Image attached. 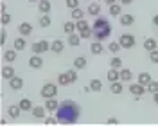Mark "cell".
Segmentation results:
<instances>
[{
	"mask_svg": "<svg viewBox=\"0 0 158 126\" xmlns=\"http://www.w3.org/2000/svg\"><path fill=\"white\" fill-rule=\"evenodd\" d=\"M153 24L158 27V15H155V16H153Z\"/></svg>",
	"mask_w": 158,
	"mask_h": 126,
	"instance_id": "c3c4849f",
	"label": "cell"
},
{
	"mask_svg": "<svg viewBox=\"0 0 158 126\" xmlns=\"http://www.w3.org/2000/svg\"><path fill=\"white\" fill-rule=\"evenodd\" d=\"M110 67H111V68H118V70H120V68H122V59L117 58V56H115V58H111V59H110Z\"/></svg>",
	"mask_w": 158,
	"mask_h": 126,
	"instance_id": "d590c367",
	"label": "cell"
},
{
	"mask_svg": "<svg viewBox=\"0 0 158 126\" xmlns=\"http://www.w3.org/2000/svg\"><path fill=\"white\" fill-rule=\"evenodd\" d=\"M76 25H77L79 36H81L83 40H88V38H92V36H94V29L88 25V22H86L85 18L77 20V22H76Z\"/></svg>",
	"mask_w": 158,
	"mask_h": 126,
	"instance_id": "3957f363",
	"label": "cell"
},
{
	"mask_svg": "<svg viewBox=\"0 0 158 126\" xmlns=\"http://www.w3.org/2000/svg\"><path fill=\"white\" fill-rule=\"evenodd\" d=\"M45 112H47L45 105H43V106L40 105V106L32 108V112H31V114H32V117H34V119H45Z\"/></svg>",
	"mask_w": 158,
	"mask_h": 126,
	"instance_id": "2e32d148",
	"label": "cell"
},
{
	"mask_svg": "<svg viewBox=\"0 0 158 126\" xmlns=\"http://www.w3.org/2000/svg\"><path fill=\"white\" fill-rule=\"evenodd\" d=\"M9 88H13V90H22V88H23V79L20 78V76L11 78L9 79Z\"/></svg>",
	"mask_w": 158,
	"mask_h": 126,
	"instance_id": "4fadbf2b",
	"label": "cell"
},
{
	"mask_svg": "<svg viewBox=\"0 0 158 126\" xmlns=\"http://www.w3.org/2000/svg\"><path fill=\"white\" fill-rule=\"evenodd\" d=\"M108 13H110V16H120L122 15V4H111L108 7Z\"/></svg>",
	"mask_w": 158,
	"mask_h": 126,
	"instance_id": "d6986e66",
	"label": "cell"
},
{
	"mask_svg": "<svg viewBox=\"0 0 158 126\" xmlns=\"http://www.w3.org/2000/svg\"><path fill=\"white\" fill-rule=\"evenodd\" d=\"M151 79H153V78H151V74H149V72H140V74H138V78H137V81H138V83H142V85H146V87H148Z\"/></svg>",
	"mask_w": 158,
	"mask_h": 126,
	"instance_id": "f546056e",
	"label": "cell"
},
{
	"mask_svg": "<svg viewBox=\"0 0 158 126\" xmlns=\"http://www.w3.org/2000/svg\"><path fill=\"white\" fill-rule=\"evenodd\" d=\"M156 36H158V29H156Z\"/></svg>",
	"mask_w": 158,
	"mask_h": 126,
	"instance_id": "f5cc1de1",
	"label": "cell"
},
{
	"mask_svg": "<svg viewBox=\"0 0 158 126\" xmlns=\"http://www.w3.org/2000/svg\"><path fill=\"white\" fill-rule=\"evenodd\" d=\"M63 49H65V41H63V40H54V41L50 43V50H52L54 54L63 52Z\"/></svg>",
	"mask_w": 158,
	"mask_h": 126,
	"instance_id": "9a60e30c",
	"label": "cell"
},
{
	"mask_svg": "<svg viewBox=\"0 0 158 126\" xmlns=\"http://www.w3.org/2000/svg\"><path fill=\"white\" fill-rule=\"evenodd\" d=\"M120 49H122V47H120V43H118V41H111V43L108 45V50L111 52V54H117Z\"/></svg>",
	"mask_w": 158,
	"mask_h": 126,
	"instance_id": "8d00e7d4",
	"label": "cell"
},
{
	"mask_svg": "<svg viewBox=\"0 0 158 126\" xmlns=\"http://www.w3.org/2000/svg\"><path fill=\"white\" fill-rule=\"evenodd\" d=\"M90 88H92V92H101V88H102V81L97 78H94L90 81Z\"/></svg>",
	"mask_w": 158,
	"mask_h": 126,
	"instance_id": "836d02e7",
	"label": "cell"
},
{
	"mask_svg": "<svg viewBox=\"0 0 158 126\" xmlns=\"http://www.w3.org/2000/svg\"><path fill=\"white\" fill-rule=\"evenodd\" d=\"M118 20H120V25H122V27H129V25L135 24V16H133V15H120Z\"/></svg>",
	"mask_w": 158,
	"mask_h": 126,
	"instance_id": "5bb4252c",
	"label": "cell"
},
{
	"mask_svg": "<svg viewBox=\"0 0 158 126\" xmlns=\"http://www.w3.org/2000/svg\"><path fill=\"white\" fill-rule=\"evenodd\" d=\"M67 72H69V76H70V79H72V83H76V81H77V68H72V70H67Z\"/></svg>",
	"mask_w": 158,
	"mask_h": 126,
	"instance_id": "b9f144b4",
	"label": "cell"
},
{
	"mask_svg": "<svg viewBox=\"0 0 158 126\" xmlns=\"http://www.w3.org/2000/svg\"><path fill=\"white\" fill-rule=\"evenodd\" d=\"M63 31H65V33H67V34H72V33H76V31H77V25H76V24H74V22H65V24H63Z\"/></svg>",
	"mask_w": 158,
	"mask_h": 126,
	"instance_id": "d6a6232c",
	"label": "cell"
},
{
	"mask_svg": "<svg viewBox=\"0 0 158 126\" xmlns=\"http://www.w3.org/2000/svg\"><path fill=\"white\" fill-rule=\"evenodd\" d=\"M129 92L133 94V96H144L146 92H148V87L146 85H142V83H133V85H129V88H128Z\"/></svg>",
	"mask_w": 158,
	"mask_h": 126,
	"instance_id": "52a82bcc",
	"label": "cell"
},
{
	"mask_svg": "<svg viewBox=\"0 0 158 126\" xmlns=\"http://www.w3.org/2000/svg\"><path fill=\"white\" fill-rule=\"evenodd\" d=\"M86 58L85 56H77V58L74 59V68H77V70H83V68L86 67Z\"/></svg>",
	"mask_w": 158,
	"mask_h": 126,
	"instance_id": "f1b7e54d",
	"label": "cell"
},
{
	"mask_svg": "<svg viewBox=\"0 0 158 126\" xmlns=\"http://www.w3.org/2000/svg\"><path fill=\"white\" fill-rule=\"evenodd\" d=\"M135 36L133 34H128V33H124V34H120L118 36V43H120V47L122 49H133L135 47Z\"/></svg>",
	"mask_w": 158,
	"mask_h": 126,
	"instance_id": "8992f818",
	"label": "cell"
},
{
	"mask_svg": "<svg viewBox=\"0 0 158 126\" xmlns=\"http://www.w3.org/2000/svg\"><path fill=\"white\" fill-rule=\"evenodd\" d=\"M90 50H92V54H95V56H99V54H102L104 52V45H102V41H94L92 45H90Z\"/></svg>",
	"mask_w": 158,
	"mask_h": 126,
	"instance_id": "ac0fdd59",
	"label": "cell"
},
{
	"mask_svg": "<svg viewBox=\"0 0 158 126\" xmlns=\"http://www.w3.org/2000/svg\"><path fill=\"white\" fill-rule=\"evenodd\" d=\"M79 2L81 0H65V6L72 11V9H76V7H79Z\"/></svg>",
	"mask_w": 158,
	"mask_h": 126,
	"instance_id": "f35d334b",
	"label": "cell"
},
{
	"mask_svg": "<svg viewBox=\"0 0 158 126\" xmlns=\"http://www.w3.org/2000/svg\"><path fill=\"white\" fill-rule=\"evenodd\" d=\"M106 123H108V124H117V123H118V119H115V117H110V119L106 121Z\"/></svg>",
	"mask_w": 158,
	"mask_h": 126,
	"instance_id": "f6af8a7d",
	"label": "cell"
},
{
	"mask_svg": "<svg viewBox=\"0 0 158 126\" xmlns=\"http://www.w3.org/2000/svg\"><path fill=\"white\" fill-rule=\"evenodd\" d=\"M31 50H32V54H43V52L50 50V43L47 41V40H40V41H34V43L31 45Z\"/></svg>",
	"mask_w": 158,
	"mask_h": 126,
	"instance_id": "5b68a950",
	"label": "cell"
},
{
	"mask_svg": "<svg viewBox=\"0 0 158 126\" xmlns=\"http://www.w3.org/2000/svg\"><path fill=\"white\" fill-rule=\"evenodd\" d=\"M50 9H52V4H50L49 0H40L38 2V11L41 15H49Z\"/></svg>",
	"mask_w": 158,
	"mask_h": 126,
	"instance_id": "7c38bea8",
	"label": "cell"
},
{
	"mask_svg": "<svg viewBox=\"0 0 158 126\" xmlns=\"http://www.w3.org/2000/svg\"><path fill=\"white\" fill-rule=\"evenodd\" d=\"M20 108L23 110V112H32V108H34V105H32V101L31 99H27V97H23V99H20Z\"/></svg>",
	"mask_w": 158,
	"mask_h": 126,
	"instance_id": "7402d4cb",
	"label": "cell"
},
{
	"mask_svg": "<svg viewBox=\"0 0 158 126\" xmlns=\"http://www.w3.org/2000/svg\"><path fill=\"white\" fill-rule=\"evenodd\" d=\"M92 29H94V38L97 41H104V40H108L111 36V24H110V20L106 16L99 15L95 22H94V25H92Z\"/></svg>",
	"mask_w": 158,
	"mask_h": 126,
	"instance_id": "7a4b0ae2",
	"label": "cell"
},
{
	"mask_svg": "<svg viewBox=\"0 0 158 126\" xmlns=\"http://www.w3.org/2000/svg\"><path fill=\"white\" fill-rule=\"evenodd\" d=\"M59 106V103L56 101V97H49L47 101H45V108H47V112H56Z\"/></svg>",
	"mask_w": 158,
	"mask_h": 126,
	"instance_id": "603a6c76",
	"label": "cell"
},
{
	"mask_svg": "<svg viewBox=\"0 0 158 126\" xmlns=\"http://www.w3.org/2000/svg\"><path fill=\"white\" fill-rule=\"evenodd\" d=\"M133 79V72L129 68H120V81L122 83H129Z\"/></svg>",
	"mask_w": 158,
	"mask_h": 126,
	"instance_id": "cb8c5ba5",
	"label": "cell"
},
{
	"mask_svg": "<svg viewBox=\"0 0 158 126\" xmlns=\"http://www.w3.org/2000/svg\"><path fill=\"white\" fill-rule=\"evenodd\" d=\"M104 2H106V4H108V6H111V4H115V2H117V0H104Z\"/></svg>",
	"mask_w": 158,
	"mask_h": 126,
	"instance_id": "f907efd6",
	"label": "cell"
},
{
	"mask_svg": "<svg viewBox=\"0 0 158 126\" xmlns=\"http://www.w3.org/2000/svg\"><path fill=\"white\" fill-rule=\"evenodd\" d=\"M156 47H158L156 38H146V40H144V49H146L148 52H151V50H155Z\"/></svg>",
	"mask_w": 158,
	"mask_h": 126,
	"instance_id": "484cf974",
	"label": "cell"
},
{
	"mask_svg": "<svg viewBox=\"0 0 158 126\" xmlns=\"http://www.w3.org/2000/svg\"><path fill=\"white\" fill-rule=\"evenodd\" d=\"M40 96L43 97V99H49V97H56L58 96V87H56V83H45L41 90H40Z\"/></svg>",
	"mask_w": 158,
	"mask_h": 126,
	"instance_id": "277c9868",
	"label": "cell"
},
{
	"mask_svg": "<svg viewBox=\"0 0 158 126\" xmlns=\"http://www.w3.org/2000/svg\"><path fill=\"white\" fill-rule=\"evenodd\" d=\"M149 61L155 63V65H158V49H155V50L149 52Z\"/></svg>",
	"mask_w": 158,
	"mask_h": 126,
	"instance_id": "ab89813d",
	"label": "cell"
},
{
	"mask_svg": "<svg viewBox=\"0 0 158 126\" xmlns=\"http://www.w3.org/2000/svg\"><path fill=\"white\" fill-rule=\"evenodd\" d=\"M70 16H72V18L76 20V22H77V20L85 18V11L81 9V7H76V9H72V13H70Z\"/></svg>",
	"mask_w": 158,
	"mask_h": 126,
	"instance_id": "e575fe53",
	"label": "cell"
},
{
	"mask_svg": "<svg viewBox=\"0 0 158 126\" xmlns=\"http://www.w3.org/2000/svg\"><path fill=\"white\" fill-rule=\"evenodd\" d=\"M16 76V72H15V68H13V65H4L2 67V78L7 79L9 81L11 78H15Z\"/></svg>",
	"mask_w": 158,
	"mask_h": 126,
	"instance_id": "8fae6325",
	"label": "cell"
},
{
	"mask_svg": "<svg viewBox=\"0 0 158 126\" xmlns=\"http://www.w3.org/2000/svg\"><path fill=\"white\" fill-rule=\"evenodd\" d=\"M32 24H29V22H22L18 25V33L20 36H31V33H32Z\"/></svg>",
	"mask_w": 158,
	"mask_h": 126,
	"instance_id": "ba28073f",
	"label": "cell"
},
{
	"mask_svg": "<svg viewBox=\"0 0 158 126\" xmlns=\"http://www.w3.org/2000/svg\"><path fill=\"white\" fill-rule=\"evenodd\" d=\"M153 101L158 105V92H155V94H153Z\"/></svg>",
	"mask_w": 158,
	"mask_h": 126,
	"instance_id": "681fc988",
	"label": "cell"
},
{
	"mask_svg": "<svg viewBox=\"0 0 158 126\" xmlns=\"http://www.w3.org/2000/svg\"><path fill=\"white\" fill-rule=\"evenodd\" d=\"M16 56H18V50L16 49H9V50H4V61L6 63H13L15 59H16Z\"/></svg>",
	"mask_w": 158,
	"mask_h": 126,
	"instance_id": "30bf717a",
	"label": "cell"
},
{
	"mask_svg": "<svg viewBox=\"0 0 158 126\" xmlns=\"http://www.w3.org/2000/svg\"><path fill=\"white\" fill-rule=\"evenodd\" d=\"M0 11L6 13V11H7V6H6V4H0Z\"/></svg>",
	"mask_w": 158,
	"mask_h": 126,
	"instance_id": "7dc6e473",
	"label": "cell"
},
{
	"mask_svg": "<svg viewBox=\"0 0 158 126\" xmlns=\"http://www.w3.org/2000/svg\"><path fill=\"white\" fill-rule=\"evenodd\" d=\"M148 92H151V94H155V92H158V81H155V79H151L148 85Z\"/></svg>",
	"mask_w": 158,
	"mask_h": 126,
	"instance_id": "74e56055",
	"label": "cell"
},
{
	"mask_svg": "<svg viewBox=\"0 0 158 126\" xmlns=\"http://www.w3.org/2000/svg\"><path fill=\"white\" fill-rule=\"evenodd\" d=\"M11 15L9 13H2V18H0V22H2V25H9L11 24Z\"/></svg>",
	"mask_w": 158,
	"mask_h": 126,
	"instance_id": "60d3db41",
	"label": "cell"
},
{
	"mask_svg": "<svg viewBox=\"0 0 158 126\" xmlns=\"http://www.w3.org/2000/svg\"><path fill=\"white\" fill-rule=\"evenodd\" d=\"M81 36L79 34H76V33H72V34H69V40H67V43H69L70 47H77L79 43H81Z\"/></svg>",
	"mask_w": 158,
	"mask_h": 126,
	"instance_id": "83f0119b",
	"label": "cell"
},
{
	"mask_svg": "<svg viewBox=\"0 0 158 126\" xmlns=\"http://www.w3.org/2000/svg\"><path fill=\"white\" fill-rule=\"evenodd\" d=\"M106 78H108L110 83L118 81V79H120V70H118V68H110V72L106 74Z\"/></svg>",
	"mask_w": 158,
	"mask_h": 126,
	"instance_id": "4316f807",
	"label": "cell"
},
{
	"mask_svg": "<svg viewBox=\"0 0 158 126\" xmlns=\"http://www.w3.org/2000/svg\"><path fill=\"white\" fill-rule=\"evenodd\" d=\"M40 27H50V24H52V18H50V15H41L38 20Z\"/></svg>",
	"mask_w": 158,
	"mask_h": 126,
	"instance_id": "1f68e13d",
	"label": "cell"
},
{
	"mask_svg": "<svg viewBox=\"0 0 158 126\" xmlns=\"http://www.w3.org/2000/svg\"><path fill=\"white\" fill-rule=\"evenodd\" d=\"M29 67L31 68H41L43 67V59H41V54H32L29 58Z\"/></svg>",
	"mask_w": 158,
	"mask_h": 126,
	"instance_id": "9c48e42d",
	"label": "cell"
},
{
	"mask_svg": "<svg viewBox=\"0 0 158 126\" xmlns=\"http://www.w3.org/2000/svg\"><path fill=\"white\" fill-rule=\"evenodd\" d=\"M43 121H45V124H56L58 123V117H45Z\"/></svg>",
	"mask_w": 158,
	"mask_h": 126,
	"instance_id": "ee69618b",
	"label": "cell"
},
{
	"mask_svg": "<svg viewBox=\"0 0 158 126\" xmlns=\"http://www.w3.org/2000/svg\"><path fill=\"white\" fill-rule=\"evenodd\" d=\"M22 112H23V110L20 108V105H11V106L7 108V115L13 117V119H18Z\"/></svg>",
	"mask_w": 158,
	"mask_h": 126,
	"instance_id": "ffe728a7",
	"label": "cell"
},
{
	"mask_svg": "<svg viewBox=\"0 0 158 126\" xmlns=\"http://www.w3.org/2000/svg\"><path fill=\"white\" fill-rule=\"evenodd\" d=\"M27 2H40V0H27Z\"/></svg>",
	"mask_w": 158,
	"mask_h": 126,
	"instance_id": "816d5d0a",
	"label": "cell"
},
{
	"mask_svg": "<svg viewBox=\"0 0 158 126\" xmlns=\"http://www.w3.org/2000/svg\"><path fill=\"white\" fill-rule=\"evenodd\" d=\"M13 45H15V49H16V50H23V49H25V45H27L25 36H18V38L13 41Z\"/></svg>",
	"mask_w": 158,
	"mask_h": 126,
	"instance_id": "4dcf8cb0",
	"label": "cell"
},
{
	"mask_svg": "<svg viewBox=\"0 0 158 126\" xmlns=\"http://www.w3.org/2000/svg\"><path fill=\"white\" fill-rule=\"evenodd\" d=\"M86 13H88L90 16H99L101 15V6H99V0L97 2H92L88 6V9H86Z\"/></svg>",
	"mask_w": 158,
	"mask_h": 126,
	"instance_id": "e0dca14e",
	"label": "cell"
},
{
	"mask_svg": "<svg viewBox=\"0 0 158 126\" xmlns=\"http://www.w3.org/2000/svg\"><path fill=\"white\" fill-rule=\"evenodd\" d=\"M70 83H72V79H70L69 72H63V74L58 76V85L59 87H67V85H70Z\"/></svg>",
	"mask_w": 158,
	"mask_h": 126,
	"instance_id": "d4e9b609",
	"label": "cell"
},
{
	"mask_svg": "<svg viewBox=\"0 0 158 126\" xmlns=\"http://www.w3.org/2000/svg\"><path fill=\"white\" fill-rule=\"evenodd\" d=\"M6 40H7V33L0 31V45H6Z\"/></svg>",
	"mask_w": 158,
	"mask_h": 126,
	"instance_id": "7bdbcfd3",
	"label": "cell"
},
{
	"mask_svg": "<svg viewBox=\"0 0 158 126\" xmlns=\"http://www.w3.org/2000/svg\"><path fill=\"white\" fill-rule=\"evenodd\" d=\"M110 90H111V94H122L124 92V85H122V81L118 79V81H113L111 85H110Z\"/></svg>",
	"mask_w": 158,
	"mask_h": 126,
	"instance_id": "44dd1931",
	"label": "cell"
},
{
	"mask_svg": "<svg viewBox=\"0 0 158 126\" xmlns=\"http://www.w3.org/2000/svg\"><path fill=\"white\" fill-rule=\"evenodd\" d=\"M56 117H58L59 124H74L81 117V106L72 99H65L63 103H59L58 110H56Z\"/></svg>",
	"mask_w": 158,
	"mask_h": 126,
	"instance_id": "6da1fadb",
	"label": "cell"
},
{
	"mask_svg": "<svg viewBox=\"0 0 158 126\" xmlns=\"http://www.w3.org/2000/svg\"><path fill=\"white\" fill-rule=\"evenodd\" d=\"M133 2H135V0H120L122 6H129V4H133Z\"/></svg>",
	"mask_w": 158,
	"mask_h": 126,
	"instance_id": "bcb514c9",
	"label": "cell"
}]
</instances>
